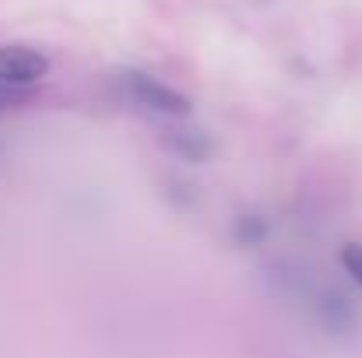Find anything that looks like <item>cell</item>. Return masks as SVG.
<instances>
[{
  "label": "cell",
  "mask_w": 362,
  "mask_h": 358,
  "mask_svg": "<svg viewBox=\"0 0 362 358\" xmlns=\"http://www.w3.org/2000/svg\"><path fill=\"white\" fill-rule=\"evenodd\" d=\"M173 148H176L183 158H190V162H197V158H204V155L211 151L208 137H204V133H197V130H180V133H176V141H173Z\"/></svg>",
  "instance_id": "obj_4"
},
{
  "label": "cell",
  "mask_w": 362,
  "mask_h": 358,
  "mask_svg": "<svg viewBox=\"0 0 362 358\" xmlns=\"http://www.w3.org/2000/svg\"><path fill=\"white\" fill-rule=\"evenodd\" d=\"M49 74V60L28 46H0V81L11 88H32Z\"/></svg>",
  "instance_id": "obj_2"
},
{
  "label": "cell",
  "mask_w": 362,
  "mask_h": 358,
  "mask_svg": "<svg viewBox=\"0 0 362 358\" xmlns=\"http://www.w3.org/2000/svg\"><path fill=\"white\" fill-rule=\"evenodd\" d=\"M317 313H320V320H324L327 327H334V330H349V327L356 323L352 302H349L345 295H338V292H324V295L317 299Z\"/></svg>",
  "instance_id": "obj_3"
},
{
  "label": "cell",
  "mask_w": 362,
  "mask_h": 358,
  "mask_svg": "<svg viewBox=\"0 0 362 358\" xmlns=\"http://www.w3.org/2000/svg\"><path fill=\"white\" fill-rule=\"evenodd\" d=\"M338 260H341L345 274H349V278L362 288V242H349V246H341Z\"/></svg>",
  "instance_id": "obj_6"
},
{
  "label": "cell",
  "mask_w": 362,
  "mask_h": 358,
  "mask_svg": "<svg viewBox=\"0 0 362 358\" xmlns=\"http://www.w3.org/2000/svg\"><path fill=\"white\" fill-rule=\"evenodd\" d=\"M127 92L137 106L151 109V113H165V117H187L190 113V99L180 95L176 88L162 85L158 78L148 74H127Z\"/></svg>",
  "instance_id": "obj_1"
},
{
  "label": "cell",
  "mask_w": 362,
  "mask_h": 358,
  "mask_svg": "<svg viewBox=\"0 0 362 358\" xmlns=\"http://www.w3.org/2000/svg\"><path fill=\"white\" fill-rule=\"evenodd\" d=\"M233 232H236V239H240L243 246H257L260 239L267 236V225H264L260 218H253V215H243Z\"/></svg>",
  "instance_id": "obj_5"
}]
</instances>
